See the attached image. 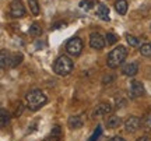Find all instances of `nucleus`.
<instances>
[{
	"label": "nucleus",
	"instance_id": "nucleus-1",
	"mask_svg": "<svg viewBox=\"0 0 151 141\" xmlns=\"http://www.w3.org/2000/svg\"><path fill=\"white\" fill-rule=\"evenodd\" d=\"M25 101H27L28 109H31L32 112H35V110H38L39 108H42L43 105L48 102V98H46V95H45L42 91L34 89V91L27 94Z\"/></svg>",
	"mask_w": 151,
	"mask_h": 141
},
{
	"label": "nucleus",
	"instance_id": "nucleus-2",
	"mask_svg": "<svg viewBox=\"0 0 151 141\" xmlns=\"http://www.w3.org/2000/svg\"><path fill=\"white\" fill-rule=\"evenodd\" d=\"M126 57H127V49L124 48V46H122V45H119V46H116V48L108 54L106 64H108V67H111V69H116L119 64H122L124 60H126Z\"/></svg>",
	"mask_w": 151,
	"mask_h": 141
},
{
	"label": "nucleus",
	"instance_id": "nucleus-3",
	"mask_svg": "<svg viewBox=\"0 0 151 141\" xmlns=\"http://www.w3.org/2000/svg\"><path fill=\"white\" fill-rule=\"evenodd\" d=\"M53 70L59 76H67L73 70V62L69 56H59L53 64Z\"/></svg>",
	"mask_w": 151,
	"mask_h": 141
},
{
	"label": "nucleus",
	"instance_id": "nucleus-4",
	"mask_svg": "<svg viewBox=\"0 0 151 141\" xmlns=\"http://www.w3.org/2000/svg\"><path fill=\"white\" fill-rule=\"evenodd\" d=\"M66 50L71 54V56H78L83 52V41L80 38H71L67 45H66Z\"/></svg>",
	"mask_w": 151,
	"mask_h": 141
},
{
	"label": "nucleus",
	"instance_id": "nucleus-5",
	"mask_svg": "<svg viewBox=\"0 0 151 141\" xmlns=\"http://www.w3.org/2000/svg\"><path fill=\"white\" fill-rule=\"evenodd\" d=\"M113 109L111 106V103L108 102H101L98 103L97 106L94 108L92 110V119H97V117H104V116H106L108 113H111Z\"/></svg>",
	"mask_w": 151,
	"mask_h": 141
},
{
	"label": "nucleus",
	"instance_id": "nucleus-6",
	"mask_svg": "<svg viewBox=\"0 0 151 141\" xmlns=\"http://www.w3.org/2000/svg\"><path fill=\"white\" fill-rule=\"evenodd\" d=\"M10 14L13 18H20L25 16V7L21 0H13L10 3Z\"/></svg>",
	"mask_w": 151,
	"mask_h": 141
},
{
	"label": "nucleus",
	"instance_id": "nucleus-7",
	"mask_svg": "<svg viewBox=\"0 0 151 141\" xmlns=\"http://www.w3.org/2000/svg\"><path fill=\"white\" fill-rule=\"evenodd\" d=\"M106 45V39L104 38L101 34L98 32H92L90 35V46L92 49H95V50H101L104 49V46Z\"/></svg>",
	"mask_w": 151,
	"mask_h": 141
},
{
	"label": "nucleus",
	"instance_id": "nucleus-8",
	"mask_svg": "<svg viewBox=\"0 0 151 141\" xmlns=\"http://www.w3.org/2000/svg\"><path fill=\"white\" fill-rule=\"evenodd\" d=\"M141 127V119L137 116H130L129 119L124 122V129L127 133H136Z\"/></svg>",
	"mask_w": 151,
	"mask_h": 141
},
{
	"label": "nucleus",
	"instance_id": "nucleus-9",
	"mask_svg": "<svg viewBox=\"0 0 151 141\" xmlns=\"http://www.w3.org/2000/svg\"><path fill=\"white\" fill-rule=\"evenodd\" d=\"M129 95H130V98H132V99H134V98H139V97H141V95H144V85H143L140 81L133 80V81H132V84H130Z\"/></svg>",
	"mask_w": 151,
	"mask_h": 141
},
{
	"label": "nucleus",
	"instance_id": "nucleus-10",
	"mask_svg": "<svg viewBox=\"0 0 151 141\" xmlns=\"http://www.w3.org/2000/svg\"><path fill=\"white\" fill-rule=\"evenodd\" d=\"M139 71V67H137V63H129V64H124L122 67V73L123 76H127V77H133L137 74Z\"/></svg>",
	"mask_w": 151,
	"mask_h": 141
},
{
	"label": "nucleus",
	"instance_id": "nucleus-11",
	"mask_svg": "<svg viewBox=\"0 0 151 141\" xmlns=\"http://www.w3.org/2000/svg\"><path fill=\"white\" fill-rule=\"evenodd\" d=\"M122 125V119L119 117V116H109L108 119L105 120V126L108 127V129H118L119 126Z\"/></svg>",
	"mask_w": 151,
	"mask_h": 141
},
{
	"label": "nucleus",
	"instance_id": "nucleus-12",
	"mask_svg": "<svg viewBox=\"0 0 151 141\" xmlns=\"http://www.w3.org/2000/svg\"><path fill=\"white\" fill-rule=\"evenodd\" d=\"M97 17H99V18H101V20H104V21H109V9L105 4H102V3L98 6Z\"/></svg>",
	"mask_w": 151,
	"mask_h": 141
},
{
	"label": "nucleus",
	"instance_id": "nucleus-13",
	"mask_svg": "<svg viewBox=\"0 0 151 141\" xmlns=\"http://www.w3.org/2000/svg\"><path fill=\"white\" fill-rule=\"evenodd\" d=\"M84 125V120L81 116H70L69 117V127L70 129H80Z\"/></svg>",
	"mask_w": 151,
	"mask_h": 141
},
{
	"label": "nucleus",
	"instance_id": "nucleus-14",
	"mask_svg": "<svg viewBox=\"0 0 151 141\" xmlns=\"http://www.w3.org/2000/svg\"><path fill=\"white\" fill-rule=\"evenodd\" d=\"M115 9L118 11V14L124 16L126 11H127V1H126V0H118V1L115 3Z\"/></svg>",
	"mask_w": 151,
	"mask_h": 141
},
{
	"label": "nucleus",
	"instance_id": "nucleus-15",
	"mask_svg": "<svg viewBox=\"0 0 151 141\" xmlns=\"http://www.w3.org/2000/svg\"><path fill=\"white\" fill-rule=\"evenodd\" d=\"M10 56H11V53L9 50H1V53H0V63H1L3 69H4L6 66H10Z\"/></svg>",
	"mask_w": 151,
	"mask_h": 141
},
{
	"label": "nucleus",
	"instance_id": "nucleus-16",
	"mask_svg": "<svg viewBox=\"0 0 151 141\" xmlns=\"http://www.w3.org/2000/svg\"><path fill=\"white\" fill-rule=\"evenodd\" d=\"M22 62V54L18 52V53H11L10 56V66L9 67H16Z\"/></svg>",
	"mask_w": 151,
	"mask_h": 141
},
{
	"label": "nucleus",
	"instance_id": "nucleus-17",
	"mask_svg": "<svg viewBox=\"0 0 151 141\" xmlns=\"http://www.w3.org/2000/svg\"><path fill=\"white\" fill-rule=\"evenodd\" d=\"M60 137H62V130H60L59 126H55L52 131H50V134H49V140L52 141H59Z\"/></svg>",
	"mask_w": 151,
	"mask_h": 141
},
{
	"label": "nucleus",
	"instance_id": "nucleus-18",
	"mask_svg": "<svg viewBox=\"0 0 151 141\" xmlns=\"http://www.w3.org/2000/svg\"><path fill=\"white\" fill-rule=\"evenodd\" d=\"M28 32H29V35H31V37H39V35L42 34V28L39 27L37 22H34L32 25L29 27V31H28Z\"/></svg>",
	"mask_w": 151,
	"mask_h": 141
},
{
	"label": "nucleus",
	"instance_id": "nucleus-19",
	"mask_svg": "<svg viewBox=\"0 0 151 141\" xmlns=\"http://www.w3.org/2000/svg\"><path fill=\"white\" fill-rule=\"evenodd\" d=\"M28 4H29V10L34 16L39 14V4H38V0H28Z\"/></svg>",
	"mask_w": 151,
	"mask_h": 141
},
{
	"label": "nucleus",
	"instance_id": "nucleus-20",
	"mask_svg": "<svg viewBox=\"0 0 151 141\" xmlns=\"http://www.w3.org/2000/svg\"><path fill=\"white\" fill-rule=\"evenodd\" d=\"M0 125H1V127H4L7 123H9V115H7V112H6V109H0Z\"/></svg>",
	"mask_w": 151,
	"mask_h": 141
},
{
	"label": "nucleus",
	"instance_id": "nucleus-21",
	"mask_svg": "<svg viewBox=\"0 0 151 141\" xmlns=\"http://www.w3.org/2000/svg\"><path fill=\"white\" fill-rule=\"evenodd\" d=\"M140 53L146 57H151V44H144L140 48Z\"/></svg>",
	"mask_w": 151,
	"mask_h": 141
},
{
	"label": "nucleus",
	"instance_id": "nucleus-22",
	"mask_svg": "<svg viewBox=\"0 0 151 141\" xmlns=\"http://www.w3.org/2000/svg\"><path fill=\"white\" fill-rule=\"evenodd\" d=\"M126 41H127V44L130 45V46H139V39L136 38V37H133V35H130V34H126Z\"/></svg>",
	"mask_w": 151,
	"mask_h": 141
},
{
	"label": "nucleus",
	"instance_id": "nucleus-23",
	"mask_svg": "<svg viewBox=\"0 0 151 141\" xmlns=\"http://www.w3.org/2000/svg\"><path fill=\"white\" fill-rule=\"evenodd\" d=\"M105 39H106V44H108V45H115L116 42H118V37H116L113 32H108V34H106V38H105Z\"/></svg>",
	"mask_w": 151,
	"mask_h": 141
},
{
	"label": "nucleus",
	"instance_id": "nucleus-24",
	"mask_svg": "<svg viewBox=\"0 0 151 141\" xmlns=\"http://www.w3.org/2000/svg\"><path fill=\"white\" fill-rule=\"evenodd\" d=\"M101 133H102V129H101V126H97V129L94 130V134L90 137V140H88V141H97L98 138H99V136H101Z\"/></svg>",
	"mask_w": 151,
	"mask_h": 141
},
{
	"label": "nucleus",
	"instance_id": "nucleus-25",
	"mask_svg": "<svg viewBox=\"0 0 151 141\" xmlns=\"http://www.w3.org/2000/svg\"><path fill=\"white\" fill-rule=\"evenodd\" d=\"M143 125H144V127L147 130H151V112L147 113V116L143 119Z\"/></svg>",
	"mask_w": 151,
	"mask_h": 141
},
{
	"label": "nucleus",
	"instance_id": "nucleus-26",
	"mask_svg": "<svg viewBox=\"0 0 151 141\" xmlns=\"http://www.w3.org/2000/svg\"><path fill=\"white\" fill-rule=\"evenodd\" d=\"M92 6H94V3H92V1H88V0H83V1H80V7H86V10L92 9Z\"/></svg>",
	"mask_w": 151,
	"mask_h": 141
},
{
	"label": "nucleus",
	"instance_id": "nucleus-27",
	"mask_svg": "<svg viewBox=\"0 0 151 141\" xmlns=\"http://www.w3.org/2000/svg\"><path fill=\"white\" fill-rule=\"evenodd\" d=\"M22 109H24V105H22V103H20V102H18V106H17V110H16V113H14V116H16V117H18V116H20V115L22 113Z\"/></svg>",
	"mask_w": 151,
	"mask_h": 141
},
{
	"label": "nucleus",
	"instance_id": "nucleus-28",
	"mask_svg": "<svg viewBox=\"0 0 151 141\" xmlns=\"http://www.w3.org/2000/svg\"><path fill=\"white\" fill-rule=\"evenodd\" d=\"M113 80H115V77L113 76H105L104 77V80H102V82L104 84H109V82H112Z\"/></svg>",
	"mask_w": 151,
	"mask_h": 141
},
{
	"label": "nucleus",
	"instance_id": "nucleus-29",
	"mask_svg": "<svg viewBox=\"0 0 151 141\" xmlns=\"http://www.w3.org/2000/svg\"><path fill=\"white\" fill-rule=\"evenodd\" d=\"M108 141H126L124 138H122V137H119V136H116V137H112L111 140H108Z\"/></svg>",
	"mask_w": 151,
	"mask_h": 141
},
{
	"label": "nucleus",
	"instance_id": "nucleus-30",
	"mask_svg": "<svg viewBox=\"0 0 151 141\" xmlns=\"http://www.w3.org/2000/svg\"><path fill=\"white\" fill-rule=\"evenodd\" d=\"M137 141H151V140H150V137L148 136H143V137H140Z\"/></svg>",
	"mask_w": 151,
	"mask_h": 141
}]
</instances>
